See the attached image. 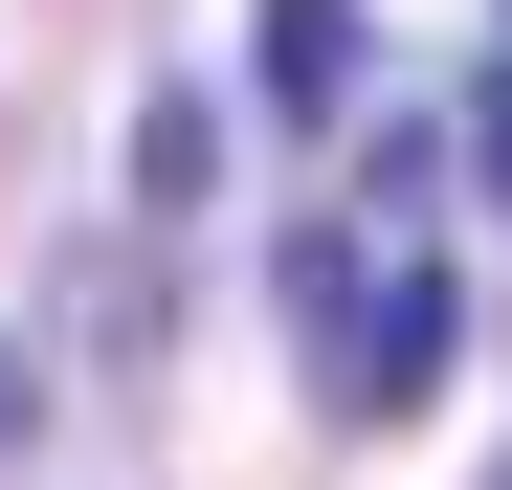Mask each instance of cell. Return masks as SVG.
<instances>
[{"label":"cell","mask_w":512,"mask_h":490,"mask_svg":"<svg viewBox=\"0 0 512 490\" xmlns=\"http://www.w3.org/2000/svg\"><path fill=\"white\" fill-rule=\"evenodd\" d=\"M290 290H312V335H334V401H357V424L446 401V357H468V290H446V268H290Z\"/></svg>","instance_id":"obj_1"},{"label":"cell","mask_w":512,"mask_h":490,"mask_svg":"<svg viewBox=\"0 0 512 490\" xmlns=\"http://www.w3.org/2000/svg\"><path fill=\"white\" fill-rule=\"evenodd\" d=\"M23 424H45V379H23V357H0V446H23Z\"/></svg>","instance_id":"obj_4"},{"label":"cell","mask_w":512,"mask_h":490,"mask_svg":"<svg viewBox=\"0 0 512 490\" xmlns=\"http://www.w3.org/2000/svg\"><path fill=\"white\" fill-rule=\"evenodd\" d=\"M468 179L512 201V67H468Z\"/></svg>","instance_id":"obj_3"},{"label":"cell","mask_w":512,"mask_h":490,"mask_svg":"<svg viewBox=\"0 0 512 490\" xmlns=\"http://www.w3.org/2000/svg\"><path fill=\"white\" fill-rule=\"evenodd\" d=\"M245 67H268V112H334V90H357V0H268Z\"/></svg>","instance_id":"obj_2"}]
</instances>
